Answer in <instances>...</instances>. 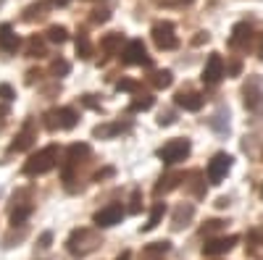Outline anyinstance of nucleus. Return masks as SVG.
<instances>
[{"instance_id": "f257e3e1", "label": "nucleus", "mask_w": 263, "mask_h": 260, "mask_svg": "<svg viewBox=\"0 0 263 260\" xmlns=\"http://www.w3.org/2000/svg\"><path fill=\"white\" fill-rule=\"evenodd\" d=\"M55 161H58V147H55V145L42 147L37 155H32V158L27 161L24 173H29V176H34V173H45V171H50V168L55 166Z\"/></svg>"}, {"instance_id": "f03ea898", "label": "nucleus", "mask_w": 263, "mask_h": 260, "mask_svg": "<svg viewBox=\"0 0 263 260\" xmlns=\"http://www.w3.org/2000/svg\"><path fill=\"white\" fill-rule=\"evenodd\" d=\"M190 153V142L187 139H171L168 145H163L158 150V158L163 163H177V161H184Z\"/></svg>"}, {"instance_id": "7ed1b4c3", "label": "nucleus", "mask_w": 263, "mask_h": 260, "mask_svg": "<svg viewBox=\"0 0 263 260\" xmlns=\"http://www.w3.org/2000/svg\"><path fill=\"white\" fill-rule=\"evenodd\" d=\"M153 39H156V45L163 48V50H174L179 45L177 34H174V27L168 24V21H163V24H156L153 27Z\"/></svg>"}, {"instance_id": "20e7f679", "label": "nucleus", "mask_w": 263, "mask_h": 260, "mask_svg": "<svg viewBox=\"0 0 263 260\" xmlns=\"http://www.w3.org/2000/svg\"><path fill=\"white\" fill-rule=\"evenodd\" d=\"M232 168V158L227 155V153H218L211 163H208V179H211V184H218L224 176H227V171Z\"/></svg>"}, {"instance_id": "39448f33", "label": "nucleus", "mask_w": 263, "mask_h": 260, "mask_svg": "<svg viewBox=\"0 0 263 260\" xmlns=\"http://www.w3.org/2000/svg\"><path fill=\"white\" fill-rule=\"evenodd\" d=\"M124 63H135V66H147L150 63V58H147V53H145V45L140 39H132L129 45H126V50H124Z\"/></svg>"}, {"instance_id": "423d86ee", "label": "nucleus", "mask_w": 263, "mask_h": 260, "mask_svg": "<svg viewBox=\"0 0 263 260\" xmlns=\"http://www.w3.org/2000/svg\"><path fill=\"white\" fill-rule=\"evenodd\" d=\"M221 76H224V61H221V55L213 53L205 63V69H203V82L205 84H218Z\"/></svg>"}, {"instance_id": "0eeeda50", "label": "nucleus", "mask_w": 263, "mask_h": 260, "mask_svg": "<svg viewBox=\"0 0 263 260\" xmlns=\"http://www.w3.org/2000/svg\"><path fill=\"white\" fill-rule=\"evenodd\" d=\"M121 215H124V208L114 203V205H108V208H103V210L95 213V224L98 226H116L121 221Z\"/></svg>"}, {"instance_id": "6e6552de", "label": "nucleus", "mask_w": 263, "mask_h": 260, "mask_svg": "<svg viewBox=\"0 0 263 260\" xmlns=\"http://www.w3.org/2000/svg\"><path fill=\"white\" fill-rule=\"evenodd\" d=\"M16 48H18V37L13 34L11 24H0V50L16 53Z\"/></svg>"}, {"instance_id": "1a4fd4ad", "label": "nucleus", "mask_w": 263, "mask_h": 260, "mask_svg": "<svg viewBox=\"0 0 263 260\" xmlns=\"http://www.w3.org/2000/svg\"><path fill=\"white\" fill-rule=\"evenodd\" d=\"M234 242H237L234 236H221V239H211V242L203 247V252H205V255H221V252H229Z\"/></svg>"}, {"instance_id": "9d476101", "label": "nucleus", "mask_w": 263, "mask_h": 260, "mask_svg": "<svg viewBox=\"0 0 263 260\" xmlns=\"http://www.w3.org/2000/svg\"><path fill=\"white\" fill-rule=\"evenodd\" d=\"M177 105L184 108V111H200L203 108V97L195 92H179L177 95Z\"/></svg>"}, {"instance_id": "9b49d317", "label": "nucleus", "mask_w": 263, "mask_h": 260, "mask_svg": "<svg viewBox=\"0 0 263 260\" xmlns=\"http://www.w3.org/2000/svg\"><path fill=\"white\" fill-rule=\"evenodd\" d=\"M260 97H263L260 82H258V79H250L248 87H245V103H248L250 108H258V105H260Z\"/></svg>"}, {"instance_id": "f8f14e48", "label": "nucleus", "mask_w": 263, "mask_h": 260, "mask_svg": "<svg viewBox=\"0 0 263 260\" xmlns=\"http://www.w3.org/2000/svg\"><path fill=\"white\" fill-rule=\"evenodd\" d=\"M53 118H58V121H53V126L58 124L61 129H71V126H77V113L71 111V108H61V111L53 113Z\"/></svg>"}, {"instance_id": "ddd939ff", "label": "nucleus", "mask_w": 263, "mask_h": 260, "mask_svg": "<svg viewBox=\"0 0 263 260\" xmlns=\"http://www.w3.org/2000/svg\"><path fill=\"white\" fill-rule=\"evenodd\" d=\"M163 213H166V205H163V203H158L156 208H153V213H150V221L145 224V231L156 229V226L161 224V218H163Z\"/></svg>"}, {"instance_id": "4468645a", "label": "nucleus", "mask_w": 263, "mask_h": 260, "mask_svg": "<svg viewBox=\"0 0 263 260\" xmlns=\"http://www.w3.org/2000/svg\"><path fill=\"white\" fill-rule=\"evenodd\" d=\"M245 37H250V27H248V24H237V27H234V37L229 39V45H234V48H237Z\"/></svg>"}, {"instance_id": "2eb2a0df", "label": "nucleus", "mask_w": 263, "mask_h": 260, "mask_svg": "<svg viewBox=\"0 0 263 260\" xmlns=\"http://www.w3.org/2000/svg\"><path fill=\"white\" fill-rule=\"evenodd\" d=\"M48 39L61 45V42H66V29H63V27H50V29H48Z\"/></svg>"}, {"instance_id": "dca6fc26", "label": "nucleus", "mask_w": 263, "mask_h": 260, "mask_svg": "<svg viewBox=\"0 0 263 260\" xmlns=\"http://www.w3.org/2000/svg\"><path fill=\"white\" fill-rule=\"evenodd\" d=\"M29 213H32V208H18V210H13V213H11L13 226H16V224H24V221L29 218Z\"/></svg>"}, {"instance_id": "f3484780", "label": "nucleus", "mask_w": 263, "mask_h": 260, "mask_svg": "<svg viewBox=\"0 0 263 260\" xmlns=\"http://www.w3.org/2000/svg\"><path fill=\"white\" fill-rule=\"evenodd\" d=\"M77 53H79V58H90V39H87V37H79L77 39Z\"/></svg>"}, {"instance_id": "a211bd4d", "label": "nucleus", "mask_w": 263, "mask_h": 260, "mask_svg": "<svg viewBox=\"0 0 263 260\" xmlns=\"http://www.w3.org/2000/svg\"><path fill=\"white\" fill-rule=\"evenodd\" d=\"M150 105H153V97L142 95V100H135V103H132V111H147Z\"/></svg>"}, {"instance_id": "6ab92c4d", "label": "nucleus", "mask_w": 263, "mask_h": 260, "mask_svg": "<svg viewBox=\"0 0 263 260\" xmlns=\"http://www.w3.org/2000/svg\"><path fill=\"white\" fill-rule=\"evenodd\" d=\"M153 84H156V87H168L171 84V74L168 71H158L156 79H153Z\"/></svg>"}, {"instance_id": "aec40b11", "label": "nucleus", "mask_w": 263, "mask_h": 260, "mask_svg": "<svg viewBox=\"0 0 263 260\" xmlns=\"http://www.w3.org/2000/svg\"><path fill=\"white\" fill-rule=\"evenodd\" d=\"M192 215V208H179V213H177V221H174V229H182V218L187 221Z\"/></svg>"}, {"instance_id": "412c9836", "label": "nucleus", "mask_w": 263, "mask_h": 260, "mask_svg": "<svg viewBox=\"0 0 263 260\" xmlns=\"http://www.w3.org/2000/svg\"><path fill=\"white\" fill-rule=\"evenodd\" d=\"M29 142L32 139H29V129H27V132L18 137V142H13V150H24V147H29Z\"/></svg>"}, {"instance_id": "4be33fe9", "label": "nucleus", "mask_w": 263, "mask_h": 260, "mask_svg": "<svg viewBox=\"0 0 263 260\" xmlns=\"http://www.w3.org/2000/svg\"><path fill=\"white\" fill-rule=\"evenodd\" d=\"M192 0H161V6H171V8H182V6H190Z\"/></svg>"}, {"instance_id": "5701e85b", "label": "nucleus", "mask_w": 263, "mask_h": 260, "mask_svg": "<svg viewBox=\"0 0 263 260\" xmlns=\"http://www.w3.org/2000/svg\"><path fill=\"white\" fill-rule=\"evenodd\" d=\"M53 71L55 74H69V63H66V61H55L53 63Z\"/></svg>"}, {"instance_id": "b1692460", "label": "nucleus", "mask_w": 263, "mask_h": 260, "mask_svg": "<svg viewBox=\"0 0 263 260\" xmlns=\"http://www.w3.org/2000/svg\"><path fill=\"white\" fill-rule=\"evenodd\" d=\"M0 97H3V100H13V90L8 84H0Z\"/></svg>"}, {"instance_id": "393cba45", "label": "nucleus", "mask_w": 263, "mask_h": 260, "mask_svg": "<svg viewBox=\"0 0 263 260\" xmlns=\"http://www.w3.org/2000/svg\"><path fill=\"white\" fill-rule=\"evenodd\" d=\"M50 239H53L50 234H42V239H40V247H48V245H50Z\"/></svg>"}, {"instance_id": "a878e982", "label": "nucleus", "mask_w": 263, "mask_h": 260, "mask_svg": "<svg viewBox=\"0 0 263 260\" xmlns=\"http://www.w3.org/2000/svg\"><path fill=\"white\" fill-rule=\"evenodd\" d=\"M53 3H55V6H66V3H69V0H53Z\"/></svg>"}, {"instance_id": "bb28decb", "label": "nucleus", "mask_w": 263, "mask_h": 260, "mask_svg": "<svg viewBox=\"0 0 263 260\" xmlns=\"http://www.w3.org/2000/svg\"><path fill=\"white\" fill-rule=\"evenodd\" d=\"M260 55H263V50H260Z\"/></svg>"}, {"instance_id": "cd10ccee", "label": "nucleus", "mask_w": 263, "mask_h": 260, "mask_svg": "<svg viewBox=\"0 0 263 260\" xmlns=\"http://www.w3.org/2000/svg\"><path fill=\"white\" fill-rule=\"evenodd\" d=\"M0 3H3V0H0Z\"/></svg>"}]
</instances>
